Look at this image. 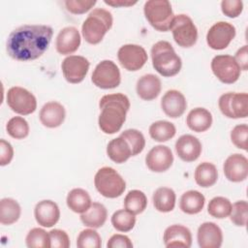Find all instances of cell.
I'll use <instances>...</instances> for the list:
<instances>
[{
	"label": "cell",
	"mask_w": 248,
	"mask_h": 248,
	"mask_svg": "<svg viewBox=\"0 0 248 248\" xmlns=\"http://www.w3.org/2000/svg\"><path fill=\"white\" fill-rule=\"evenodd\" d=\"M14 157V149L10 142L2 139L0 140V166H6L11 163Z\"/></svg>",
	"instance_id": "47"
},
{
	"label": "cell",
	"mask_w": 248,
	"mask_h": 248,
	"mask_svg": "<svg viewBox=\"0 0 248 248\" xmlns=\"http://www.w3.org/2000/svg\"><path fill=\"white\" fill-rule=\"evenodd\" d=\"M108 210L104 204L93 202L91 206L80 215V221L86 227L93 229L101 228L107 221Z\"/></svg>",
	"instance_id": "27"
},
{
	"label": "cell",
	"mask_w": 248,
	"mask_h": 248,
	"mask_svg": "<svg viewBox=\"0 0 248 248\" xmlns=\"http://www.w3.org/2000/svg\"><path fill=\"white\" fill-rule=\"evenodd\" d=\"M204 196L196 190H189L182 194L180 198L179 207L182 212L186 214H197L201 212L204 206Z\"/></svg>",
	"instance_id": "28"
},
{
	"label": "cell",
	"mask_w": 248,
	"mask_h": 248,
	"mask_svg": "<svg viewBox=\"0 0 248 248\" xmlns=\"http://www.w3.org/2000/svg\"><path fill=\"white\" fill-rule=\"evenodd\" d=\"M50 248H68L70 246V238L63 230L54 229L49 232Z\"/></svg>",
	"instance_id": "45"
},
{
	"label": "cell",
	"mask_w": 248,
	"mask_h": 248,
	"mask_svg": "<svg viewBox=\"0 0 248 248\" xmlns=\"http://www.w3.org/2000/svg\"><path fill=\"white\" fill-rule=\"evenodd\" d=\"M66 202L72 211L80 214L85 212L92 204L88 192L81 188H75L71 190L68 193Z\"/></svg>",
	"instance_id": "30"
},
{
	"label": "cell",
	"mask_w": 248,
	"mask_h": 248,
	"mask_svg": "<svg viewBox=\"0 0 248 248\" xmlns=\"http://www.w3.org/2000/svg\"><path fill=\"white\" fill-rule=\"evenodd\" d=\"M235 27L227 21H218L214 23L206 34V43L208 46L215 50L226 48L235 37Z\"/></svg>",
	"instance_id": "13"
},
{
	"label": "cell",
	"mask_w": 248,
	"mask_h": 248,
	"mask_svg": "<svg viewBox=\"0 0 248 248\" xmlns=\"http://www.w3.org/2000/svg\"><path fill=\"white\" fill-rule=\"evenodd\" d=\"M194 177L199 186L208 188L216 183L218 179V171L215 165L209 162H203L196 168Z\"/></svg>",
	"instance_id": "31"
},
{
	"label": "cell",
	"mask_w": 248,
	"mask_h": 248,
	"mask_svg": "<svg viewBox=\"0 0 248 248\" xmlns=\"http://www.w3.org/2000/svg\"><path fill=\"white\" fill-rule=\"evenodd\" d=\"M231 221L237 227H245L248 218V203L246 201H237L232 205Z\"/></svg>",
	"instance_id": "41"
},
{
	"label": "cell",
	"mask_w": 248,
	"mask_h": 248,
	"mask_svg": "<svg viewBox=\"0 0 248 248\" xmlns=\"http://www.w3.org/2000/svg\"><path fill=\"white\" fill-rule=\"evenodd\" d=\"M164 244L168 248L183 247L189 248L192 245V234L188 228L182 225H171L165 230L163 235Z\"/></svg>",
	"instance_id": "22"
},
{
	"label": "cell",
	"mask_w": 248,
	"mask_h": 248,
	"mask_svg": "<svg viewBox=\"0 0 248 248\" xmlns=\"http://www.w3.org/2000/svg\"><path fill=\"white\" fill-rule=\"evenodd\" d=\"M175 133L176 129L174 124L167 120L155 121L149 127L150 137L159 142H164L172 139Z\"/></svg>",
	"instance_id": "33"
},
{
	"label": "cell",
	"mask_w": 248,
	"mask_h": 248,
	"mask_svg": "<svg viewBox=\"0 0 248 248\" xmlns=\"http://www.w3.org/2000/svg\"><path fill=\"white\" fill-rule=\"evenodd\" d=\"M161 108L167 116L177 118L184 113L187 108V101L180 91L170 89L162 97Z\"/></svg>",
	"instance_id": "17"
},
{
	"label": "cell",
	"mask_w": 248,
	"mask_h": 248,
	"mask_svg": "<svg viewBox=\"0 0 248 248\" xmlns=\"http://www.w3.org/2000/svg\"><path fill=\"white\" fill-rule=\"evenodd\" d=\"M21 213L19 203L12 198H4L0 202V222L2 225L16 223Z\"/></svg>",
	"instance_id": "32"
},
{
	"label": "cell",
	"mask_w": 248,
	"mask_h": 248,
	"mask_svg": "<svg viewBox=\"0 0 248 248\" xmlns=\"http://www.w3.org/2000/svg\"><path fill=\"white\" fill-rule=\"evenodd\" d=\"M232 202L225 197L213 198L207 206V212L214 218L223 219L230 216L232 211Z\"/></svg>",
	"instance_id": "36"
},
{
	"label": "cell",
	"mask_w": 248,
	"mask_h": 248,
	"mask_svg": "<svg viewBox=\"0 0 248 248\" xmlns=\"http://www.w3.org/2000/svg\"><path fill=\"white\" fill-rule=\"evenodd\" d=\"M101 245V236L93 228L81 231L77 238V246L78 248H100Z\"/></svg>",
	"instance_id": "40"
},
{
	"label": "cell",
	"mask_w": 248,
	"mask_h": 248,
	"mask_svg": "<svg viewBox=\"0 0 248 248\" xmlns=\"http://www.w3.org/2000/svg\"><path fill=\"white\" fill-rule=\"evenodd\" d=\"M117 57L121 66L130 72L141 69L148 59L145 49L141 46L135 44H127L120 46Z\"/></svg>",
	"instance_id": "12"
},
{
	"label": "cell",
	"mask_w": 248,
	"mask_h": 248,
	"mask_svg": "<svg viewBox=\"0 0 248 248\" xmlns=\"http://www.w3.org/2000/svg\"><path fill=\"white\" fill-rule=\"evenodd\" d=\"M25 242L26 246L29 248H49V233H47L44 229L33 228L28 232Z\"/></svg>",
	"instance_id": "37"
},
{
	"label": "cell",
	"mask_w": 248,
	"mask_h": 248,
	"mask_svg": "<svg viewBox=\"0 0 248 248\" xmlns=\"http://www.w3.org/2000/svg\"><path fill=\"white\" fill-rule=\"evenodd\" d=\"M94 184L97 191L108 199L120 197L126 189L124 178L110 167H103L98 170L94 177Z\"/></svg>",
	"instance_id": "6"
},
{
	"label": "cell",
	"mask_w": 248,
	"mask_h": 248,
	"mask_svg": "<svg viewBox=\"0 0 248 248\" xmlns=\"http://www.w3.org/2000/svg\"><path fill=\"white\" fill-rule=\"evenodd\" d=\"M56 50L62 55L72 54L80 46V34L74 26H67L61 29L56 37Z\"/></svg>",
	"instance_id": "20"
},
{
	"label": "cell",
	"mask_w": 248,
	"mask_h": 248,
	"mask_svg": "<svg viewBox=\"0 0 248 248\" xmlns=\"http://www.w3.org/2000/svg\"><path fill=\"white\" fill-rule=\"evenodd\" d=\"M161 88L160 78L153 74L142 76L138 79L136 85L138 96L144 101H151L157 98L161 92Z\"/></svg>",
	"instance_id": "24"
},
{
	"label": "cell",
	"mask_w": 248,
	"mask_h": 248,
	"mask_svg": "<svg viewBox=\"0 0 248 248\" xmlns=\"http://www.w3.org/2000/svg\"><path fill=\"white\" fill-rule=\"evenodd\" d=\"M108 248H132L133 243L127 235L124 234H113L110 236L107 243Z\"/></svg>",
	"instance_id": "46"
},
{
	"label": "cell",
	"mask_w": 248,
	"mask_h": 248,
	"mask_svg": "<svg viewBox=\"0 0 248 248\" xmlns=\"http://www.w3.org/2000/svg\"><path fill=\"white\" fill-rule=\"evenodd\" d=\"M172 163L173 155L170 148L162 144L152 147L145 157L147 168L154 172H164L168 170Z\"/></svg>",
	"instance_id": "15"
},
{
	"label": "cell",
	"mask_w": 248,
	"mask_h": 248,
	"mask_svg": "<svg viewBox=\"0 0 248 248\" xmlns=\"http://www.w3.org/2000/svg\"><path fill=\"white\" fill-rule=\"evenodd\" d=\"M153 205L160 212H170L175 206L176 196L172 189L169 187H160L153 193Z\"/></svg>",
	"instance_id": "29"
},
{
	"label": "cell",
	"mask_w": 248,
	"mask_h": 248,
	"mask_svg": "<svg viewBox=\"0 0 248 248\" xmlns=\"http://www.w3.org/2000/svg\"><path fill=\"white\" fill-rule=\"evenodd\" d=\"M53 30L48 25L24 24L14 29L6 44L8 54L18 61H30L41 57L48 48Z\"/></svg>",
	"instance_id": "1"
},
{
	"label": "cell",
	"mask_w": 248,
	"mask_h": 248,
	"mask_svg": "<svg viewBox=\"0 0 248 248\" xmlns=\"http://www.w3.org/2000/svg\"><path fill=\"white\" fill-rule=\"evenodd\" d=\"M170 30L174 42L181 47H191L198 40V29L192 18L181 14L174 16Z\"/></svg>",
	"instance_id": "7"
},
{
	"label": "cell",
	"mask_w": 248,
	"mask_h": 248,
	"mask_svg": "<svg viewBox=\"0 0 248 248\" xmlns=\"http://www.w3.org/2000/svg\"><path fill=\"white\" fill-rule=\"evenodd\" d=\"M143 13L150 25L160 32L170 29L174 15L168 0H148L144 3Z\"/></svg>",
	"instance_id": "5"
},
{
	"label": "cell",
	"mask_w": 248,
	"mask_h": 248,
	"mask_svg": "<svg viewBox=\"0 0 248 248\" xmlns=\"http://www.w3.org/2000/svg\"><path fill=\"white\" fill-rule=\"evenodd\" d=\"M89 66L90 63L87 58L80 55H69L63 60L61 69L68 82L79 83L84 79Z\"/></svg>",
	"instance_id": "14"
},
{
	"label": "cell",
	"mask_w": 248,
	"mask_h": 248,
	"mask_svg": "<svg viewBox=\"0 0 248 248\" xmlns=\"http://www.w3.org/2000/svg\"><path fill=\"white\" fill-rule=\"evenodd\" d=\"M96 4L95 0H66L67 10L75 15H81L88 12Z\"/></svg>",
	"instance_id": "43"
},
{
	"label": "cell",
	"mask_w": 248,
	"mask_h": 248,
	"mask_svg": "<svg viewBox=\"0 0 248 248\" xmlns=\"http://www.w3.org/2000/svg\"><path fill=\"white\" fill-rule=\"evenodd\" d=\"M66 111L64 107L55 101L47 102L40 110V121L47 128L59 127L65 120Z\"/></svg>",
	"instance_id": "23"
},
{
	"label": "cell",
	"mask_w": 248,
	"mask_h": 248,
	"mask_svg": "<svg viewBox=\"0 0 248 248\" xmlns=\"http://www.w3.org/2000/svg\"><path fill=\"white\" fill-rule=\"evenodd\" d=\"M124 138L132 148L133 156L140 154L145 146V139L141 132L137 129H127L120 135Z\"/></svg>",
	"instance_id": "39"
},
{
	"label": "cell",
	"mask_w": 248,
	"mask_h": 248,
	"mask_svg": "<svg viewBox=\"0 0 248 248\" xmlns=\"http://www.w3.org/2000/svg\"><path fill=\"white\" fill-rule=\"evenodd\" d=\"M221 10L228 17H237L243 11V2L240 0H223L221 2Z\"/></svg>",
	"instance_id": "44"
},
{
	"label": "cell",
	"mask_w": 248,
	"mask_h": 248,
	"mask_svg": "<svg viewBox=\"0 0 248 248\" xmlns=\"http://www.w3.org/2000/svg\"><path fill=\"white\" fill-rule=\"evenodd\" d=\"M247 138H248V126L247 124H239L233 127L231 132L232 142L240 149L247 150Z\"/></svg>",
	"instance_id": "42"
},
{
	"label": "cell",
	"mask_w": 248,
	"mask_h": 248,
	"mask_svg": "<svg viewBox=\"0 0 248 248\" xmlns=\"http://www.w3.org/2000/svg\"><path fill=\"white\" fill-rule=\"evenodd\" d=\"M235 61L237 62L240 70L247 71L248 69V50H247V46H243L240 47L234 56Z\"/></svg>",
	"instance_id": "48"
},
{
	"label": "cell",
	"mask_w": 248,
	"mask_h": 248,
	"mask_svg": "<svg viewBox=\"0 0 248 248\" xmlns=\"http://www.w3.org/2000/svg\"><path fill=\"white\" fill-rule=\"evenodd\" d=\"M211 70L221 82L227 84L237 81L241 72L234 57L228 54L214 56L211 61Z\"/></svg>",
	"instance_id": "11"
},
{
	"label": "cell",
	"mask_w": 248,
	"mask_h": 248,
	"mask_svg": "<svg viewBox=\"0 0 248 248\" xmlns=\"http://www.w3.org/2000/svg\"><path fill=\"white\" fill-rule=\"evenodd\" d=\"M34 216L40 226L51 228L58 222L60 218V210L56 202L50 200H44L36 204Z\"/></svg>",
	"instance_id": "21"
},
{
	"label": "cell",
	"mask_w": 248,
	"mask_h": 248,
	"mask_svg": "<svg viewBox=\"0 0 248 248\" xmlns=\"http://www.w3.org/2000/svg\"><path fill=\"white\" fill-rule=\"evenodd\" d=\"M91 80L101 89H112L120 84V71L113 61L103 60L95 67Z\"/></svg>",
	"instance_id": "9"
},
{
	"label": "cell",
	"mask_w": 248,
	"mask_h": 248,
	"mask_svg": "<svg viewBox=\"0 0 248 248\" xmlns=\"http://www.w3.org/2000/svg\"><path fill=\"white\" fill-rule=\"evenodd\" d=\"M7 133L14 139L21 140L28 136L29 125L28 122L21 116L12 117L6 125Z\"/></svg>",
	"instance_id": "38"
},
{
	"label": "cell",
	"mask_w": 248,
	"mask_h": 248,
	"mask_svg": "<svg viewBox=\"0 0 248 248\" xmlns=\"http://www.w3.org/2000/svg\"><path fill=\"white\" fill-rule=\"evenodd\" d=\"M111 224L115 230L127 232L135 227L136 216L127 209H119L112 214Z\"/></svg>",
	"instance_id": "35"
},
{
	"label": "cell",
	"mask_w": 248,
	"mask_h": 248,
	"mask_svg": "<svg viewBox=\"0 0 248 248\" xmlns=\"http://www.w3.org/2000/svg\"><path fill=\"white\" fill-rule=\"evenodd\" d=\"M99 108L101 109L98 118L99 128L105 134L112 135L123 126L130 108V101L122 93L108 94L100 99Z\"/></svg>",
	"instance_id": "2"
},
{
	"label": "cell",
	"mask_w": 248,
	"mask_h": 248,
	"mask_svg": "<svg viewBox=\"0 0 248 248\" xmlns=\"http://www.w3.org/2000/svg\"><path fill=\"white\" fill-rule=\"evenodd\" d=\"M202 143L198 138L192 135H183L175 142L177 156L184 162L196 161L202 153Z\"/></svg>",
	"instance_id": "18"
},
{
	"label": "cell",
	"mask_w": 248,
	"mask_h": 248,
	"mask_svg": "<svg viewBox=\"0 0 248 248\" xmlns=\"http://www.w3.org/2000/svg\"><path fill=\"white\" fill-rule=\"evenodd\" d=\"M225 176L232 182L244 181L248 176V160L239 153L230 155L223 166Z\"/></svg>",
	"instance_id": "16"
},
{
	"label": "cell",
	"mask_w": 248,
	"mask_h": 248,
	"mask_svg": "<svg viewBox=\"0 0 248 248\" xmlns=\"http://www.w3.org/2000/svg\"><path fill=\"white\" fill-rule=\"evenodd\" d=\"M104 2L107 5L112 6V7H130L135 4H137V1H131V0H104Z\"/></svg>",
	"instance_id": "49"
},
{
	"label": "cell",
	"mask_w": 248,
	"mask_h": 248,
	"mask_svg": "<svg viewBox=\"0 0 248 248\" xmlns=\"http://www.w3.org/2000/svg\"><path fill=\"white\" fill-rule=\"evenodd\" d=\"M7 104L13 111L21 115L31 114L37 108L36 97L20 86H13L8 90Z\"/></svg>",
	"instance_id": "10"
},
{
	"label": "cell",
	"mask_w": 248,
	"mask_h": 248,
	"mask_svg": "<svg viewBox=\"0 0 248 248\" xmlns=\"http://www.w3.org/2000/svg\"><path fill=\"white\" fill-rule=\"evenodd\" d=\"M218 106L221 112L228 118H246L248 115L247 93L228 92L220 96Z\"/></svg>",
	"instance_id": "8"
},
{
	"label": "cell",
	"mask_w": 248,
	"mask_h": 248,
	"mask_svg": "<svg viewBox=\"0 0 248 248\" xmlns=\"http://www.w3.org/2000/svg\"><path fill=\"white\" fill-rule=\"evenodd\" d=\"M197 238L201 248H219L223 242V232L215 223L204 222L198 229Z\"/></svg>",
	"instance_id": "19"
},
{
	"label": "cell",
	"mask_w": 248,
	"mask_h": 248,
	"mask_svg": "<svg viewBox=\"0 0 248 248\" xmlns=\"http://www.w3.org/2000/svg\"><path fill=\"white\" fill-rule=\"evenodd\" d=\"M151 59L153 68L165 78L177 75L182 67L181 58L167 41H159L152 46Z\"/></svg>",
	"instance_id": "3"
},
{
	"label": "cell",
	"mask_w": 248,
	"mask_h": 248,
	"mask_svg": "<svg viewBox=\"0 0 248 248\" xmlns=\"http://www.w3.org/2000/svg\"><path fill=\"white\" fill-rule=\"evenodd\" d=\"M107 154L108 158L116 164H122L133 156L132 148L127 140L121 136L111 140L108 143Z\"/></svg>",
	"instance_id": "26"
},
{
	"label": "cell",
	"mask_w": 248,
	"mask_h": 248,
	"mask_svg": "<svg viewBox=\"0 0 248 248\" xmlns=\"http://www.w3.org/2000/svg\"><path fill=\"white\" fill-rule=\"evenodd\" d=\"M186 123L189 129L194 132H205L212 124V115L204 108H196L188 113Z\"/></svg>",
	"instance_id": "25"
},
{
	"label": "cell",
	"mask_w": 248,
	"mask_h": 248,
	"mask_svg": "<svg viewBox=\"0 0 248 248\" xmlns=\"http://www.w3.org/2000/svg\"><path fill=\"white\" fill-rule=\"evenodd\" d=\"M113 18L110 12L102 8H96L82 23V36L88 44L97 45L111 28Z\"/></svg>",
	"instance_id": "4"
},
{
	"label": "cell",
	"mask_w": 248,
	"mask_h": 248,
	"mask_svg": "<svg viewBox=\"0 0 248 248\" xmlns=\"http://www.w3.org/2000/svg\"><path fill=\"white\" fill-rule=\"evenodd\" d=\"M147 205V198L142 191L131 190L128 192L124 199L125 209L132 213L140 214L144 211Z\"/></svg>",
	"instance_id": "34"
}]
</instances>
